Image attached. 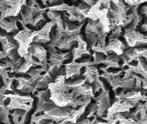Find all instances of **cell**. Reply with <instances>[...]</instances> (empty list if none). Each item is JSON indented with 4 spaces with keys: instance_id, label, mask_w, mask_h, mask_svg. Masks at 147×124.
Returning a JSON list of instances; mask_svg holds the SVG:
<instances>
[{
    "instance_id": "cell-1",
    "label": "cell",
    "mask_w": 147,
    "mask_h": 124,
    "mask_svg": "<svg viewBox=\"0 0 147 124\" xmlns=\"http://www.w3.org/2000/svg\"><path fill=\"white\" fill-rule=\"evenodd\" d=\"M124 38L130 47H146L147 34H142L136 30H126Z\"/></svg>"
},
{
    "instance_id": "cell-2",
    "label": "cell",
    "mask_w": 147,
    "mask_h": 124,
    "mask_svg": "<svg viewBox=\"0 0 147 124\" xmlns=\"http://www.w3.org/2000/svg\"><path fill=\"white\" fill-rule=\"evenodd\" d=\"M143 96L144 95L142 94V92H141V91L134 90L132 89V90L130 91V92H126V94L124 93V95L121 97V98L126 99V100L131 102V103L137 105L139 102V101H141V99H142Z\"/></svg>"
},
{
    "instance_id": "cell-3",
    "label": "cell",
    "mask_w": 147,
    "mask_h": 124,
    "mask_svg": "<svg viewBox=\"0 0 147 124\" xmlns=\"http://www.w3.org/2000/svg\"><path fill=\"white\" fill-rule=\"evenodd\" d=\"M45 71L42 69V68H40V69H32L28 72V74L30 75V77H33V76H37V75L41 74L42 72H44Z\"/></svg>"
},
{
    "instance_id": "cell-4",
    "label": "cell",
    "mask_w": 147,
    "mask_h": 124,
    "mask_svg": "<svg viewBox=\"0 0 147 124\" xmlns=\"http://www.w3.org/2000/svg\"><path fill=\"white\" fill-rule=\"evenodd\" d=\"M138 51H139V57H142L146 59L147 62V48L140 47L138 48Z\"/></svg>"
},
{
    "instance_id": "cell-5",
    "label": "cell",
    "mask_w": 147,
    "mask_h": 124,
    "mask_svg": "<svg viewBox=\"0 0 147 124\" xmlns=\"http://www.w3.org/2000/svg\"><path fill=\"white\" fill-rule=\"evenodd\" d=\"M140 12H141V14H144V15H145V17H146V19L147 20V5L144 6V7H142V8H141ZM145 23H147V22H146Z\"/></svg>"
},
{
    "instance_id": "cell-6",
    "label": "cell",
    "mask_w": 147,
    "mask_h": 124,
    "mask_svg": "<svg viewBox=\"0 0 147 124\" xmlns=\"http://www.w3.org/2000/svg\"><path fill=\"white\" fill-rule=\"evenodd\" d=\"M139 123H147V115L146 116L144 117L142 119H141L140 121H139Z\"/></svg>"
},
{
    "instance_id": "cell-7",
    "label": "cell",
    "mask_w": 147,
    "mask_h": 124,
    "mask_svg": "<svg viewBox=\"0 0 147 124\" xmlns=\"http://www.w3.org/2000/svg\"><path fill=\"white\" fill-rule=\"evenodd\" d=\"M141 101H143V102H147V95H144L143 97H142V99H141Z\"/></svg>"
}]
</instances>
